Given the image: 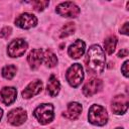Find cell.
<instances>
[{
    "label": "cell",
    "instance_id": "obj_1",
    "mask_svg": "<svg viewBox=\"0 0 129 129\" xmlns=\"http://www.w3.org/2000/svg\"><path fill=\"white\" fill-rule=\"evenodd\" d=\"M85 62H86L87 71L89 73L95 75L102 74L105 69V62H106L103 48H101V46L98 44L92 45L87 52Z\"/></svg>",
    "mask_w": 129,
    "mask_h": 129
},
{
    "label": "cell",
    "instance_id": "obj_22",
    "mask_svg": "<svg viewBox=\"0 0 129 129\" xmlns=\"http://www.w3.org/2000/svg\"><path fill=\"white\" fill-rule=\"evenodd\" d=\"M10 34H11V27H4L0 31V36L3 38H7Z\"/></svg>",
    "mask_w": 129,
    "mask_h": 129
},
{
    "label": "cell",
    "instance_id": "obj_26",
    "mask_svg": "<svg viewBox=\"0 0 129 129\" xmlns=\"http://www.w3.org/2000/svg\"><path fill=\"white\" fill-rule=\"evenodd\" d=\"M2 116H3V110L0 108V120H1V118H2Z\"/></svg>",
    "mask_w": 129,
    "mask_h": 129
},
{
    "label": "cell",
    "instance_id": "obj_23",
    "mask_svg": "<svg viewBox=\"0 0 129 129\" xmlns=\"http://www.w3.org/2000/svg\"><path fill=\"white\" fill-rule=\"evenodd\" d=\"M128 63H129V61H128V60H126V61L123 63L122 68H121V71H122L123 75H124L126 78L128 77Z\"/></svg>",
    "mask_w": 129,
    "mask_h": 129
},
{
    "label": "cell",
    "instance_id": "obj_21",
    "mask_svg": "<svg viewBox=\"0 0 129 129\" xmlns=\"http://www.w3.org/2000/svg\"><path fill=\"white\" fill-rule=\"evenodd\" d=\"M31 4H32V6H33V9L34 10H36V11H42L44 8H46L47 6H48V4H49V2L48 1H33V2H31Z\"/></svg>",
    "mask_w": 129,
    "mask_h": 129
},
{
    "label": "cell",
    "instance_id": "obj_16",
    "mask_svg": "<svg viewBox=\"0 0 129 129\" xmlns=\"http://www.w3.org/2000/svg\"><path fill=\"white\" fill-rule=\"evenodd\" d=\"M46 89H47V93H48L49 96H51V97H55V96L58 94L59 89H60V85H59L58 80L55 78V76L51 75V76L49 77L48 82H47Z\"/></svg>",
    "mask_w": 129,
    "mask_h": 129
},
{
    "label": "cell",
    "instance_id": "obj_3",
    "mask_svg": "<svg viewBox=\"0 0 129 129\" xmlns=\"http://www.w3.org/2000/svg\"><path fill=\"white\" fill-rule=\"evenodd\" d=\"M34 116L42 125L48 124L53 120V106L51 104H41L34 110Z\"/></svg>",
    "mask_w": 129,
    "mask_h": 129
},
{
    "label": "cell",
    "instance_id": "obj_4",
    "mask_svg": "<svg viewBox=\"0 0 129 129\" xmlns=\"http://www.w3.org/2000/svg\"><path fill=\"white\" fill-rule=\"evenodd\" d=\"M66 79L72 87H78L84 79V72L82 66L80 63H74L73 66H71L67 71Z\"/></svg>",
    "mask_w": 129,
    "mask_h": 129
},
{
    "label": "cell",
    "instance_id": "obj_15",
    "mask_svg": "<svg viewBox=\"0 0 129 129\" xmlns=\"http://www.w3.org/2000/svg\"><path fill=\"white\" fill-rule=\"evenodd\" d=\"M82 112V105L77 102H71L68 104L67 111L63 112V116L70 120H76Z\"/></svg>",
    "mask_w": 129,
    "mask_h": 129
},
{
    "label": "cell",
    "instance_id": "obj_24",
    "mask_svg": "<svg viewBox=\"0 0 129 129\" xmlns=\"http://www.w3.org/2000/svg\"><path fill=\"white\" fill-rule=\"evenodd\" d=\"M120 32L125 35H128V22H125L123 24V26L120 28Z\"/></svg>",
    "mask_w": 129,
    "mask_h": 129
},
{
    "label": "cell",
    "instance_id": "obj_18",
    "mask_svg": "<svg viewBox=\"0 0 129 129\" xmlns=\"http://www.w3.org/2000/svg\"><path fill=\"white\" fill-rule=\"evenodd\" d=\"M116 45H117V37L114 35L107 37L104 41V48L108 54H112L115 51Z\"/></svg>",
    "mask_w": 129,
    "mask_h": 129
},
{
    "label": "cell",
    "instance_id": "obj_5",
    "mask_svg": "<svg viewBox=\"0 0 129 129\" xmlns=\"http://www.w3.org/2000/svg\"><path fill=\"white\" fill-rule=\"evenodd\" d=\"M27 49V43L24 39L16 38L8 44L7 53L11 57H19L24 54Z\"/></svg>",
    "mask_w": 129,
    "mask_h": 129
},
{
    "label": "cell",
    "instance_id": "obj_12",
    "mask_svg": "<svg viewBox=\"0 0 129 129\" xmlns=\"http://www.w3.org/2000/svg\"><path fill=\"white\" fill-rule=\"evenodd\" d=\"M42 90V82L39 80H35L28 84V86L22 91V97L25 99H29L37 94H39Z\"/></svg>",
    "mask_w": 129,
    "mask_h": 129
},
{
    "label": "cell",
    "instance_id": "obj_7",
    "mask_svg": "<svg viewBox=\"0 0 129 129\" xmlns=\"http://www.w3.org/2000/svg\"><path fill=\"white\" fill-rule=\"evenodd\" d=\"M128 105H129V101L125 95H117L112 100L111 108L115 114L120 115V114H124L127 111Z\"/></svg>",
    "mask_w": 129,
    "mask_h": 129
},
{
    "label": "cell",
    "instance_id": "obj_19",
    "mask_svg": "<svg viewBox=\"0 0 129 129\" xmlns=\"http://www.w3.org/2000/svg\"><path fill=\"white\" fill-rule=\"evenodd\" d=\"M75 29H76L75 23H73V22L66 23V24L62 26V28L60 29V31H59V36H60L61 38L67 37V36L73 34V33L75 32Z\"/></svg>",
    "mask_w": 129,
    "mask_h": 129
},
{
    "label": "cell",
    "instance_id": "obj_20",
    "mask_svg": "<svg viewBox=\"0 0 129 129\" xmlns=\"http://www.w3.org/2000/svg\"><path fill=\"white\" fill-rule=\"evenodd\" d=\"M16 71H17V69H16L15 66H13V64H8V66H6V67H4V68L2 69V76H3L5 79H7V80H11V79L15 76Z\"/></svg>",
    "mask_w": 129,
    "mask_h": 129
},
{
    "label": "cell",
    "instance_id": "obj_25",
    "mask_svg": "<svg viewBox=\"0 0 129 129\" xmlns=\"http://www.w3.org/2000/svg\"><path fill=\"white\" fill-rule=\"evenodd\" d=\"M128 55V49L127 48H123V49H121L119 52H118V56L119 57H125V56H127Z\"/></svg>",
    "mask_w": 129,
    "mask_h": 129
},
{
    "label": "cell",
    "instance_id": "obj_2",
    "mask_svg": "<svg viewBox=\"0 0 129 129\" xmlns=\"http://www.w3.org/2000/svg\"><path fill=\"white\" fill-rule=\"evenodd\" d=\"M88 119L90 123L94 125L103 126L108 121V113L104 107L100 105H92L89 109Z\"/></svg>",
    "mask_w": 129,
    "mask_h": 129
},
{
    "label": "cell",
    "instance_id": "obj_13",
    "mask_svg": "<svg viewBox=\"0 0 129 129\" xmlns=\"http://www.w3.org/2000/svg\"><path fill=\"white\" fill-rule=\"evenodd\" d=\"M85 49H86L85 42L83 40H81V39H77L73 44L70 45V47L68 49V52H69V55L71 57L79 58L84 54Z\"/></svg>",
    "mask_w": 129,
    "mask_h": 129
},
{
    "label": "cell",
    "instance_id": "obj_10",
    "mask_svg": "<svg viewBox=\"0 0 129 129\" xmlns=\"http://www.w3.org/2000/svg\"><path fill=\"white\" fill-rule=\"evenodd\" d=\"M102 81L97 78H92L83 87V93L86 97H92L102 89Z\"/></svg>",
    "mask_w": 129,
    "mask_h": 129
},
{
    "label": "cell",
    "instance_id": "obj_27",
    "mask_svg": "<svg viewBox=\"0 0 129 129\" xmlns=\"http://www.w3.org/2000/svg\"><path fill=\"white\" fill-rule=\"evenodd\" d=\"M116 129H122V128H116Z\"/></svg>",
    "mask_w": 129,
    "mask_h": 129
},
{
    "label": "cell",
    "instance_id": "obj_14",
    "mask_svg": "<svg viewBox=\"0 0 129 129\" xmlns=\"http://www.w3.org/2000/svg\"><path fill=\"white\" fill-rule=\"evenodd\" d=\"M16 95H17V91H16V89L14 87H4L0 91L1 101L6 106H9L10 104H12L15 101Z\"/></svg>",
    "mask_w": 129,
    "mask_h": 129
},
{
    "label": "cell",
    "instance_id": "obj_8",
    "mask_svg": "<svg viewBox=\"0 0 129 129\" xmlns=\"http://www.w3.org/2000/svg\"><path fill=\"white\" fill-rule=\"evenodd\" d=\"M15 24L22 29H29L37 24V18L30 13H22L15 19Z\"/></svg>",
    "mask_w": 129,
    "mask_h": 129
},
{
    "label": "cell",
    "instance_id": "obj_11",
    "mask_svg": "<svg viewBox=\"0 0 129 129\" xmlns=\"http://www.w3.org/2000/svg\"><path fill=\"white\" fill-rule=\"evenodd\" d=\"M27 61L32 70L38 69L43 61V50L40 48L32 49L27 56Z\"/></svg>",
    "mask_w": 129,
    "mask_h": 129
},
{
    "label": "cell",
    "instance_id": "obj_6",
    "mask_svg": "<svg viewBox=\"0 0 129 129\" xmlns=\"http://www.w3.org/2000/svg\"><path fill=\"white\" fill-rule=\"evenodd\" d=\"M55 11L60 16L75 18L79 15L80 8H79L78 5H76L73 2H62V3H60L56 6Z\"/></svg>",
    "mask_w": 129,
    "mask_h": 129
},
{
    "label": "cell",
    "instance_id": "obj_9",
    "mask_svg": "<svg viewBox=\"0 0 129 129\" xmlns=\"http://www.w3.org/2000/svg\"><path fill=\"white\" fill-rule=\"evenodd\" d=\"M27 119L26 112L21 108H16L11 110L7 115V120L10 124L14 126H19L23 124Z\"/></svg>",
    "mask_w": 129,
    "mask_h": 129
},
{
    "label": "cell",
    "instance_id": "obj_17",
    "mask_svg": "<svg viewBox=\"0 0 129 129\" xmlns=\"http://www.w3.org/2000/svg\"><path fill=\"white\" fill-rule=\"evenodd\" d=\"M43 61H44L46 67L53 68L57 63V57L51 50L47 49L43 52Z\"/></svg>",
    "mask_w": 129,
    "mask_h": 129
}]
</instances>
